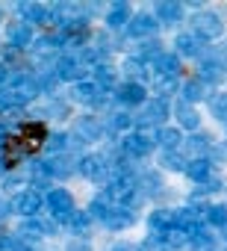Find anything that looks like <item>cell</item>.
Here are the masks:
<instances>
[{"label": "cell", "mask_w": 227, "mask_h": 251, "mask_svg": "<svg viewBox=\"0 0 227 251\" xmlns=\"http://www.w3.org/2000/svg\"><path fill=\"white\" fill-rule=\"evenodd\" d=\"M45 148H47L53 157H56V154H65V151H68V136H65V133H53V136H47Z\"/></svg>", "instance_id": "40"}, {"label": "cell", "mask_w": 227, "mask_h": 251, "mask_svg": "<svg viewBox=\"0 0 227 251\" xmlns=\"http://www.w3.org/2000/svg\"><path fill=\"white\" fill-rule=\"evenodd\" d=\"M148 225H151V230L154 233H165L168 227H174V210H154L151 216H148Z\"/></svg>", "instance_id": "30"}, {"label": "cell", "mask_w": 227, "mask_h": 251, "mask_svg": "<svg viewBox=\"0 0 227 251\" xmlns=\"http://www.w3.org/2000/svg\"><path fill=\"white\" fill-rule=\"evenodd\" d=\"M65 251H91V245L83 242V239H71V242L65 245Z\"/></svg>", "instance_id": "41"}, {"label": "cell", "mask_w": 227, "mask_h": 251, "mask_svg": "<svg viewBox=\"0 0 227 251\" xmlns=\"http://www.w3.org/2000/svg\"><path fill=\"white\" fill-rule=\"evenodd\" d=\"M154 18L165 27L171 24H180L183 21V3H174V0H159V3L154 6Z\"/></svg>", "instance_id": "18"}, {"label": "cell", "mask_w": 227, "mask_h": 251, "mask_svg": "<svg viewBox=\"0 0 227 251\" xmlns=\"http://www.w3.org/2000/svg\"><path fill=\"white\" fill-rule=\"evenodd\" d=\"M0 24H3V9H0Z\"/></svg>", "instance_id": "46"}, {"label": "cell", "mask_w": 227, "mask_h": 251, "mask_svg": "<svg viewBox=\"0 0 227 251\" xmlns=\"http://www.w3.org/2000/svg\"><path fill=\"white\" fill-rule=\"evenodd\" d=\"M139 183H142V186H139L142 195H157V192H162V177H159V175H151V172H148V175H142Z\"/></svg>", "instance_id": "39"}, {"label": "cell", "mask_w": 227, "mask_h": 251, "mask_svg": "<svg viewBox=\"0 0 227 251\" xmlns=\"http://www.w3.org/2000/svg\"><path fill=\"white\" fill-rule=\"evenodd\" d=\"M94 83L100 89H118V71L112 68V65H106V62H100L94 68Z\"/></svg>", "instance_id": "32"}, {"label": "cell", "mask_w": 227, "mask_h": 251, "mask_svg": "<svg viewBox=\"0 0 227 251\" xmlns=\"http://www.w3.org/2000/svg\"><path fill=\"white\" fill-rule=\"evenodd\" d=\"M168 115H171V106H168V100H162V98H154V100H148V103H145L142 115L136 118V127H162Z\"/></svg>", "instance_id": "8"}, {"label": "cell", "mask_w": 227, "mask_h": 251, "mask_svg": "<svg viewBox=\"0 0 227 251\" xmlns=\"http://www.w3.org/2000/svg\"><path fill=\"white\" fill-rule=\"evenodd\" d=\"M154 236H159V242H162L168 251L189 245V233H186V230H180V227H168L165 233H154Z\"/></svg>", "instance_id": "33"}, {"label": "cell", "mask_w": 227, "mask_h": 251, "mask_svg": "<svg viewBox=\"0 0 227 251\" xmlns=\"http://www.w3.org/2000/svg\"><path fill=\"white\" fill-rule=\"evenodd\" d=\"M112 251H145V248L136 245V242H115V245H112Z\"/></svg>", "instance_id": "42"}, {"label": "cell", "mask_w": 227, "mask_h": 251, "mask_svg": "<svg viewBox=\"0 0 227 251\" xmlns=\"http://www.w3.org/2000/svg\"><path fill=\"white\" fill-rule=\"evenodd\" d=\"M77 172L91 183H109V160L103 154H83L77 160Z\"/></svg>", "instance_id": "4"}, {"label": "cell", "mask_w": 227, "mask_h": 251, "mask_svg": "<svg viewBox=\"0 0 227 251\" xmlns=\"http://www.w3.org/2000/svg\"><path fill=\"white\" fill-rule=\"evenodd\" d=\"M183 130L180 127H159V139H157V145L162 148V151H180L183 148Z\"/></svg>", "instance_id": "23"}, {"label": "cell", "mask_w": 227, "mask_h": 251, "mask_svg": "<svg viewBox=\"0 0 227 251\" xmlns=\"http://www.w3.org/2000/svg\"><path fill=\"white\" fill-rule=\"evenodd\" d=\"M103 133H106V124L94 115H80L77 124H74V136L80 142H100Z\"/></svg>", "instance_id": "10"}, {"label": "cell", "mask_w": 227, "mask_h": 251, "mask_svg": "<svg viewBox=\"0 0 227 251\" xmlns=\"http://www.w3.org/2000/svg\"><path fill=\"white\" fill-rule=\"evenodd\" d=\"M221 233H224V239H227V225H224V227H221Z\"/></svg>", "instance_id": "44"}, {"label": "cell", "mask_w": 227, "mask_h": 251, "mask_svg": "<svg viewBox=\"0 0 227 251\" xmlns=\"http://www.w3.org/2000/svg\"><path fill=\"white\" fill-rule=\"evenodd\" d=\"M124 74H127V80H133V83H142L148 74H154V68H148V62H142L139 56H127L124 59Z\"/></svg>", "instance_id": "26"}, {"label": "cell", "mask_w": 227, "mask_h": 251, "mask_svg": "<svg viewBox=\"0 0 227 251\" xmlns=\"http://www.w3.org/2000/svg\"><path fill=\"white\" fill-rule=\"evenodd\" d=\"M174 53L177 56H201L204 53V45L195 33H177L174 36Z\"/></svg>", "instance_id": "19"}, {"label": "cell", "mask_w": 227, "mask_h": 251, "mask_svg": "<svg viewBox=\"0 0 227 251\" xmlns=\"http://www.w3.org/2000/svg\"><path fill=\"white\" fill-rule=\"evenodd\" d=\"M192 33L201 39V42H215L224 36V21L215 15V12H198L192 18Z\"/></svg>", "instance_id": "5"}, {"label": "cell", "mask_w": 227, "mask_h": 251, "mask_svg": "<svg viewBox=\"0 0 227 251\" xmlns=\"http://www.w3.org/2000/svg\"><path fill=\"white\" fill-rule=\"evenodd\" d=\"M186 175H189L195 183H201V186H204L215 172H212V163L204 157V160H189V163H186Z\"/></svg>", "instance_id": "24"}, {"label": "cell", "mask_w": 227, "mask_h": 251, "mask_svg": "<svg viewBox=\"0 0 227 251\" xmlns=\"http://www.w3.org/2000/svg\"><path fill=\"white\" fill-rule=\"evenodd\" d=\"M56 230V222H42V219H24L18 227V239L21 242H39L42 236H50Z\"/></svg>", "instance_id": "12"}, {"label": "cell", "mask_w": 227, "mask_h": 251, "mask_svg": "<svg viewBox=\"0 0 227 251\" xmlns=\"http://www.w3.org/2000/svg\"><path fill=\"white\" fill-rule=\"evenodd\" d=\"M115 98H118L124 106H145V103L151 100V98H148V86H145V83H133V80L118 83Z\"/></svg>", "instance_id": "11"}, {"label": "cell", "mask_w": 227, "mask_h": 251, "mask_svg": "<svg viewBox=\"0 0 227 251\" xmlns=\"http://www.w3.org/2000/svg\"><path fill=\"white\" fill-rule=\"evenodd\" d=\"M100 98H103V89H100L94 80L74 83V89H71V100H74V103H83V106H97Z\"/></svg>", "instance_id": "15"}, {"label": "cell", "mask_w": 227, "mask_h": 251, "mask_svg": "<svg viewBox=\"0 0 227 251\" xmlns=\"http://www.w3.org/2000/svg\"><path fill=\"white\" fill-rule=\"evenodd\" d=\"M183 148H186L189 160H204V157L212 151V142H209V136H206V133H192V136L183 142Z\"/></svg>", "instance_id": "21"}, {"label": "cell", "mask_w": 227, "mask_h": 251, "mask_svg": "<svg viewBox=\"0 0 227 251\" xmlns=\"http://www.w3.org/2000/svg\"><path fill=\"white\" fill-rule=\"evenodd\" d=\"M42 163H45V172H47L50 180H65V177H71L77 172V160L68 157V154H56V157L42 160Z\"/></svg>", "instance_id": "14"}, {"label": "cell", "mask_w": 227, "mask_h": 251, "mask_svg": "<svg viewBox=\"0 0 227 251\" xmlns=\"http://www.w3.org/2000/svg\"><path fill=\"white\" fill-rule=\"evenodd\" d=\"M224 65L215 59V56H206V59H201V65H198V80L201 83H206V86H218L221 80H224Z\"/></svg>", "instance_id": "17"}, {"label": "cell", "mask_w": 227, "mask_h": 251, "mask_svg": "<svg viewBox=\"0 0 227 251\" xmlns=\"http://www.w3.org/2000/svg\"><path fill=\"white\" fill-rule=\"evenodd\" d=\"M159 160H162V169H165V172H186V163H189V160L180 157L177 151H162Z\"/></svg>", "instance_id": "35"}, {"label": "cell", "mask_w": 227, "mask_h": 251, "mask_svg": "<svg viewBox=\"0 0 227 251\" xmlns=\"http://www.w3.org/2000/svg\"><path fill=\"white\" fill-rule=\"evenodd\" d=\"M151 86H154V92H157V98H162V100H168V95H174V92H180V86H177V77H165V74H151Z\"/></svg>", "instance_id": "27"}, {"label": "cell", "mask_w": 227, "mask_h": 251, "mask_svg": "<svg viewBox=\"0 0 227 251\" xmlns=\"http://www.w3.org/2000/svg\"><path fill=\"white\" fill-rule=\"evenodd\" d=\"M206 225L224 227V225H227V204H209V210H206Z\"/></svg>", "instance_id": "37"}, {"label": "cell", "mask_w": 227, "mask_h": 251, "mask_svg": "<svg viewBox=\"0 0 227 251\" xmlns=\"http://www.w3.org/2000/svg\"><path fill=\"white\" fill-rule=\"evenodd\" d=\"M130 21H133V9H130V3H109V9H106V27L109 30H127L130 27Z\"/></svg>", "instance_id": "16"}, {"label": "cell", "mask_w": 227, "mask_h": 251, "mask_svg": "<svg viewBox=\"0 0 227 251\" xmlns=\"http://www.w3.org/2000/svg\"><path fill=\"white\" fill-rule=\"evenodd\" d=\"M157 139H159V130L157 127H136L133 133H127L124 139H121V151L127 154V157H148L151 151H154V145H157Z\"/></svg>", "instance_id": "2"}, {"label": "cell", "mask_w": 227, "mask_h": 251, "mask_svg": "<svg viewBox=\"0 0 227 251\" xmlns=\"http://www.w3.org/2000/svg\"><path fill=\"white\" fill-rule=\"evenodd\" d=\"M133 127H136V118L130 115V112H112L109 118H106V130H112V133H133Z\"/></svg>", "instance_id": "25"}, {"label": "cell", "mask_w": 227, "mask_h": 251, "mask_svg": "<svg viewBox=\"0 0 227 251\" xmlns=\"http://www.w3.org/2000/svg\"><path fill=\"white\" fill-rule=\"evenodd\" d=\"M209 112H212L215 121H224L227 124V95L224 92H218V95L209 98Z\"/></svg>", "instance_id": "36"}, {"label": "cell", "mask_w": 227, "mask_h": 251, "mask_svg": "<svg viewBox=\"0 0 227 251\" xmlns=\"http://www.w3.org/2000/svg\"><path fill=\"white\" fill-rule=\"evenodd\" d=\"M12 213V201H6V198H0V222H3L6 216Z\"/></svg>", "instance_id": "43"}, {"label": "cell", "mask_w": 227, "mask_h": 251, "mask_svg": "<svg viewBox=\"0 0 227 251\" xmlns=\"http://www.w3.org/2000/svg\"><path fill=\"white\" fill-rule=\"evenodd\" d=\"M206 98V83H201L198 77H192V80H186L183 86H180V100L183 103H198V100H204Z\"/></svg>", "instance_id": "22"}, {"label": "cell", "mask_w": 227, "mask_h": 251, "mask_svg": "<svg viewBox=\"0 0 227 251\" xmlns=\"http://www.w3.org/2000/svg\"><path fill=\"white\" fill-rule=\"evenodd\" d=\"M53 71H56V77L65 80V83H83V77H86V65L80 62L77 53H62V56L56 59Z\"/></svg>", "instance_id": "9"}, {"label": "cell", "mask_w": 227, "mask_h": 251, "mask_svg": "<svg viewBox=\"0 0 227 251\" xmlns=\"http://www.w3.org/2000/svg\"><path fill=\"white\" fill-rule=\"evenodd\" d=\"M91 222H94V219L89 216V210H77V213L68 219V225H65V227H71V233L83 239V236H89V230H91Z\"/></svg>", "instance_id": "31"}, {"label": "cell", "mask_w": 227, "mask_h": 251, "mask_svg": "<svg viewBox=\"0 0 227 251\" xmlns=\"http://www.w3.org/2000/svg\"><path fill=\"white\" fill-rule=\"evenodd\" d=\"M39 92H42V89H39V80H36V77H30V74H24V71H15V74L9 77V83L0 89V100H3L6 109H21V106H27Z\"/></svg>", "instance_id": "1"}, {"label": "cell", "mask_w": 227, "mask_h": 251, "mask_svg": "<svg viewBox=\"0 0 227 251\" xmlns=\"http://www.w3.org/2000/svg\"><path fill=\"white\" fill-rule=\"evenodd\" d=\"M112 213H115V204L106 198V192H100V195L89 204V216H91V219H100L103 225H106V219H109Z\"/></svg>", "instance_id": "28"}, {"label": "cell", "mask_w": 227, "mask_h": 251, "mask_svg": "<svg viewBox=\"0 0 227 251\" xmlns=\"http://www.w3.org/2000/svg\"><path fill=\"white\" fill-rule=\"evenodd\" d=\"M157 30H159V21L148 12H142V15H133V21L127 27V36L139 39V42H148V39H157Z\"/></svg>", "instance_id": "13"}, {"label": "cell", "mask_w": 227, "mask_h": 251, "mask_svg": "<svg viewBox=\"0 0 227 251\" xmlns=\"http://www.w3.org/2000/svg\"><path fill=\"white\" fill-rule=\"evenodd\" d=\"M42 207H45V195L39 189H21L12 195V213H18L24 219H39Z\"/></svg>", "instance_id": "6"}, {"label": "cell", "mask_w": 227, "mask_h": 251, "mask_svg": "<svg viewBox=\"0 0 227 251\" xmlns=\"http://www.w3.org/2000/svg\"><path fill=\"white\" fill-rule=\"evenodd\" d=\"M136 222V216H133V210H124V207H115V213H112L109 219H106V227L109 230H124V227H130Z\"/></svg>", "instance_id": "34"}, {"label": "cell", "mask_w": 227, "mask_h": 251, "mask_svg": "<svg viewBox=\"0 0 227 251\" xmlns=\"http://www.w3.org/2000/svg\"><path fill=\"white\" fill-rule=\"evenodd\" d=\"M189 245H192V251H215V236L206 233V227H204L201 233H195L189 239Z\"/></svg>", "instance_id": "38"}, {"label": "cell", "mask_w": 227, "mask_h": 251, "mask_svg": "<svg viewBox=\"0 0 227 251\" xmlns=\"http://www.w3.org/2000/svg\"><path fill=\"white\" fill-rule=\"evenodd\" d=\"M45 204H47V210H50V216H53L56 225H68V219L77 213L74 195H71L68 189H62V186H53V189L45 195Z\"/></svg>", "instance_id": "3"}, {"label": "cell", "mask_w": 227, "mask_h": 251, "mask_svg": "<svg viewBox=\"0 0 227 251\" xmlns=\"http://www.w3.org/2000/svg\"><path fill=\"white\" fill-rule=\"evenodd\" d=\"M3 39H6V48H9V50L33 48V42H36V39H33V24H27V21L15 18V21H9V24H6Z\"/></svg>", "instance_id": "7"}, {"label": "cell", "mask_w": 227, "mask_h": 251, "mask_svg": "<svg viewBox=\"0 0 227 251\" xmlns=\"http://www.w3.org/2000/svg\"><path fill=\"white\" fill-rule=\"evenodd\" d=\"M154 71H157V74H165V77H180V56L165 50V53L154 62Z\"/></svg>", "instance_id": "29"}, {"label": "cell", "mask_w": 227, "mask_h": 251, "mask_svg": "<svg viewBox=\"0 0 227 251\" xmlns=\"http://www.w3.org/2000/svg\"><path fill=\"white\" fill-rule=\"evenodd\" d=\"M3 109H6V106H3V100H0V115H3Z\"/></svg>", "instance_id": "45"}, {"label": "cell", "mask_w": 227, "mask_h": 251, "mask_svg": "<svg viewBox=\"0 0 227 251\" xmlns=\"http://www.w3.org/2000/svg\"><path fill=\"white\" fill-rule=\"evenodd\" d=\"M174 115H177V127H180V130H198L201 115H198V109H195L192 103H183V100H177V106H174Z\"/></svg>", "instance_id": "20"}]
</instances>
